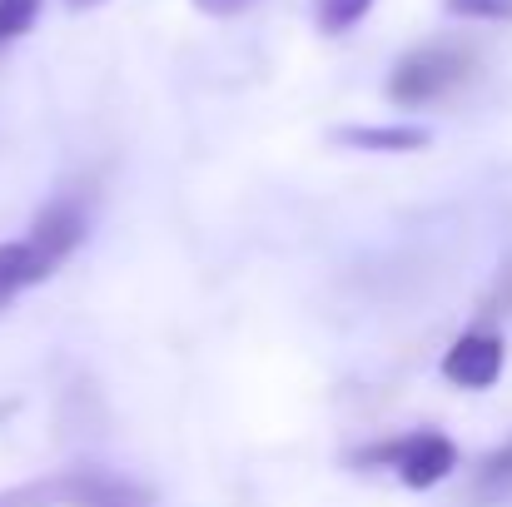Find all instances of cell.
I'll return each mask as SVG.
<instances>
[{"label":"cell","instance_id":"obj_5","mask_svg":"<svg viewBox=\"0 0 512 507\" xmlns=\"http://www.w3.org/2000/svg\"><path fill=\"white\" fill-rule=\"evenodd\" d=\"M503 373V338L493 329H468L448 353H443V378L458 388H493Z\"/></svg>","mask_w":512,"mask_h":507},{"label":"cell","instance_id":"obj_8","mask_svg":"<svg viewBox=\"0 0 512 507\" xmlns=\"http://www.w3.org/2000/svg\"><path fill=\"white\" fill-rule=\"evenodd\" d=\"M508 488H512V438L498 453L483 458V468H478V478H473V493H478V498H498V493H508Z\"/></svg>","mask_w":512,"mask_h":507},{"label":"cell","instance_id":"obj_11","mask_svg":"<svg viewBox=\"0 0 512 507\" xmlns=\"http://www.w3.org/2000/svg\"><path fill=\"white\" fill-rule=\"evenodd\" d=\"M244 5H254V0H194V10H204V15H239Z\"/></svg>","mask_w":512,"mask_h":507},{"label":"cell","instance_id":"obj_1","mask_svg":"<svg viewBox=\"0 0 512 507\" xmlns=\"http://www.w3.org/2000/svg\"><path fill=\"white\" fill-rule=\"evenodd\" d=\"M85 234H90L85 204H80L75 194H55V199L35 214V224H30L25 239L0 244V309H5L15 294L45 284V279L85 244Z\"/></svg>","mask_w":512,"mask_h":507},{"label":"cell","instance_id":"obj_12","mask_svg":"<svg viewBox=\"0 0 512 507\" xmlns=\"http://www.w3.org/2000/svg\"><path fill=\"white\" fill-rule=\"evenodd\" d=\"M70 10H90V5H100V0H65Z\"/></svg>","mask_w":512,"mask_h":507},{"label":"cell","instance_id":"obj_13","mask_svg":"<svg viewBox=\"0 0 512 507\" xmlns=\"http://www.w3.org/2000/svg\"><path fill=\"white\" fill-rule=\"evenodd\" d=\"M125 507H150V503H125Z\"/></svg>","mask_w":512,"mask_h":507},{"label":"cell","instance_id":"obj_2","mask_svg":"<svg viewBox=\"0 0 512 507\" xmlns=\"http://www.w3.org/2000/svg\"><path fill=\"white\" fill-rule=\"evenodd\" d=\"M150 503V493L110 468H60L0 493V507H125Z\"/></svg>","mask_w":512,"mask_h":507},{"label":"cell","instance_id":"obj_3","mask_svg":"<svg viewBox=\"0 0 512 507\" xmlns=\"http://www.w3.org/2000/svg\"><path fill=\"white\" fill-rule=\"evenodd\" d=\"M478 70V50L468 40H428L408 50L393 75H388V100L393 105H433L448 100L458 85H468Z\"/></svg>","mask_w":512,"mask_h":507},{"label":"cell","instance_id":"obj_7","mask_svg":"<svg viewBox=\"0 0 512 507\" xmlns=\"http://www.w3.org/2000/svg\"><path fill=\"white\" fill-rule=\"evenodd\" d=\"M368 10H373V0H314V25H319L324 35H343V30H353Z\"/></svg>","mask_w":512,"mask_h":507},{"label":"cell","instance_id":"obj_4","mask_svg":"<svg viewBox=\"0 0 512 507\" xmlns=\"http://www.w3.org/2000/svg\"><path fill=\"white\" fill-rule=\"evenodd\" d=\"M358 468H393L403 478V488H438L453 468H458V448L433 433V428H418V433H403V438H383L363 453H353Z\"/></svg>","mask_w":512,"mask_h":507},{"label":"cell","instance_id":"obj_6","mask_svg":"<svg viewBox=\"0 0 512 507\" xmlns=\"http://www.w3.org/2000/svg\"><path fill=\"white\" fill-rule=\"evenodd\" d=\"M433 130L423 125H343L334 130V145L343 150H373V155H408V150H428Z\"/></svg>","mask_w":512,"mask_h":507},{"label":"cell","instance_id":"obj_9","mask_svg":"<svg viewBox=\"0 0 512 507\" xmlns=\"http://www.w3.org/2000/svg\"><path fill=\"white\" fill-rule=\"evenodd\" d=\"M40 5H45V0H0V45L30 35L35 20H40Z\"/></svg>","mask_w":512,"mask_h":507},{"label":"cell","instance_id":"obj_10","mask_svg":"<svg viewBox=\"0 0 512 507\" xmlns=\"http://www.w3.org/2000/svg\"><path fill=\"white\" fill-rule=\"evenodd\" d=\"M443 10L458 20H512V0H443Z\"/></svg>","mask_w":512,"mask_h":507}]
</instances>
